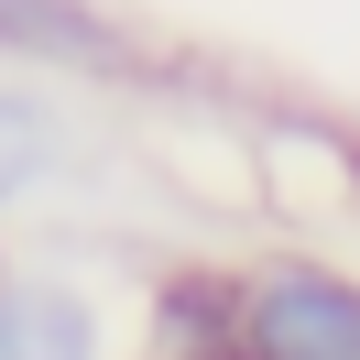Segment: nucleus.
Returning a JSON list of instances; mask_svg holds the SVG:
<instances>
[{"label":"nucleus","mask_w":360,"mask_h":360,"mask_svg":"<svg viewBox=\"0 0 360 360\" xmlns=\"http://www.w3.org/2000/svg\"><path fill=\"white\" fill-rule=\"evenodd\" d=\"M0 328L22 360H88V306L77 295H0Z\"/></svg>","instance_id":"nucleus-2"},{"label":"nucleus","mask_w":360,"mask_h":360,"mask_svg":"<svg viewBox=\"0 0 360 360\" xmlns=\"http://www.w3.org/2000/svg\"><path fill=\"white\" fill-rule=\"evenodd\" d=\"M240 360H360V295L316 262H284L240 306Z\"/></svg>","instance_id":"nucleus-1"},{"label":"nucleus","mask_w":360,"mask_h":360,"mask_svg":"<svg viewBox=\"0 0 360 360\" xmlns=\"http://www.w3.org/2000/svg\"><path fill=\"white\" fill-rule=\"evenodd\" d=\"M44 175V110L33 98H0V207Z\"/></svg>","instance_id":"nucleus-3"}]
</instances>
